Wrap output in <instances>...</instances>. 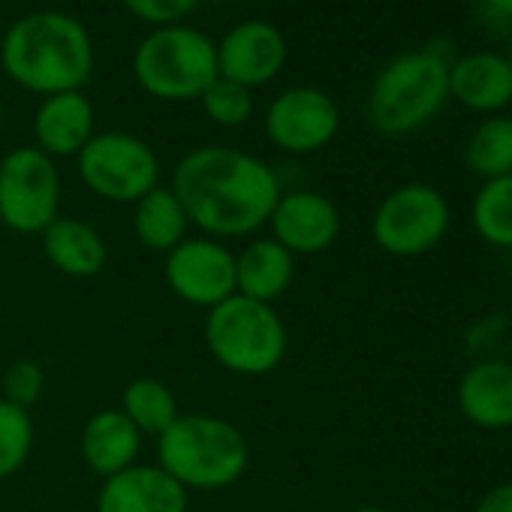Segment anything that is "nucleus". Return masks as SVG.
Wrapping results in <instances>:
<instances>
[{
  "label": "nucleus",
  "instance_id": "1",
  "mask_svg": "<svg viewBox=\"0 0 512 512\" xmlns=\"http://www.w3.org/2000/svg\"><path fill=\"white\" fill-rule=\"evenodd\" d=\"M169 187L181 199L190 226L217 241L260 232L284 193L278 172L266 160L229 145L187 151L178 160Z\"/></svg>",
  "mask_w": 512,
  "mask_h": 512
},
{
  "label": "nucleus",
  "instance_id": "2",
  "mask_svg": "<svg viewBox=\"0 0 512 512\" xmlns=\"http://www.w3.org/2000/svg\"><path fill=\"white\" fill-rule=\"evenodd\" d=\"M0 64L19 88L40 97L82 91L94 73V40L76 16L37 10L10 25Z\"/></svg>",
  "mask_w": 512,
  "mask_h": 512
},
{
  "label": "nucleus",
  "instance_id": "3",
  "mask_svg": "<svg viewBox=\"0 0 512 512\" xmlns=\"http://www.w3.org/2000/svg\"><path fill=\"white\" fill-rule=\"evenodd\" d=\"M157 464L187 491H220L247 473L250 446L229 419L181 413L157 437Z\"/></svg>",
  "mask_w": 512,
  "mask_h": 512
},
{
  "label": "nucleus",
  "instance_id": "4",
  "mask_svg": "<svg viewBox=\"0 0 512 512\" xmlns=\"http://www.w3.org/2000/svg\"><path fill=\"white\" fill-rule=\"evenodd\" d=\"M449 100V58L437 49L401 52L374 76L365 115L368 124L389 139L422 130Z\"/></svg>",
  "mask_w": 512,
  "mask_h": 512
},
{
  "label": "nucleus",
  "instance_id": "5",
  "mask_svg": "<svg viewBox=\"0 0 512 512\" xmlns=\"http://www.w3.org/2000/svg\"><path fill=\"white\" fill-rule=\"evenodd\" d=\"M202 335L211 359L238 377H266L278 371L290 350V335L278 308L238 293L205 311Z\"/></svg>",
  "mask_w": 512,
  "mask_h": 512
},
{
  "label": "nucleus",
  "instance_id": "6",
  "mask_svg": "<svg viewBox=\"0 0 512 512\" xmlns=\"http://www.w3.org/2000/svg\"><path fill=\"white\" fill-rule=\"evenodd\" d=\"M136 85L163 103H190L217 79V43L190 25L151 28L133 52Z\"/></svg>",
  "mask_w": 512,
  "mask_h": 512
},
{
  "label": "nucleus",
  "instance_id": "7",
  "mask_svg": "<svg viewBox=\"0 0 512 512\" xmlns=\"http://www.w3.org/2000/svg\"><path fill=\"white\" fill-rule=\"evenodd\" d=\"M82 184L103 202L133 205L160 184L154 148L124 130H103L76 157Z\"/></svg>",
  "mask_w": 512,
  "mask_h": 512
},
{
  "label": "nucleus",
  "instance_id": "8",
  "mask_svg": "<svg viewBox=\"0 0 512 512\" xmlns=\"http://www.w3.org/2000/svg\"><path fill=\"white\" fill-rule=\"evenodd\" d=\"M61 217L58 160L37 145H22L0 160V223L16 235H40Z\"/></svg>",
  "mask_w": 512,
  "mask_h": 512
},
{
  "label": "nucleus",
  "instance_id": "9",
  "mask_svg": "<svg viewBox=\"0 0 512 512\" xmlns=\"http://www.w3.org/2000/svg\"><path fill=\"white\" fill-rule=\"evenodd\" d=\"M449 220V202L437 187L401 184L380 199L371 217V235L383 253L410 260L434 250L446 238Z\"/></svg>",
  "mask_w": 512,
  "mask_h": 512
},
{
  "label": "nucleus",
  "instance_id": "10",
  "mask_svg": "<svg viewBox=\"0 0 512 512\" xmlns=\"http://www.w3.org/2000/svg\"><path fill=\"white\" fill-rule=\"evenodd\" d=\"M163 278L175 299L211 311L235 296V253L226 241L187 235L163 256Z\"/></svg>",
  "mask_w": 512,
  "mask_h": 512
},
{
  "label": "nucleus",
  "instance_id": "11",
  "mask_svg": "<svg viewBox=\"0 0 512 512\" xmlns=\"http://www.w3.org/2000/svg\"><path fill=\"white\" fill-rule=\"evenodd\" d=\"M269 142L284 154H317L335 142L341 130V109L335 97L314 85L281 91L263 118Z\"/></svg>",
  "mask_w": 512,
  "mask_h": 512
},
{
  "label": "nucleus",
  "instance_id": "12",
  "mask_svg": "<svg viewBox=\"0 0 512 512\" xmlns=\"http://www.w3.org/2000/svg\"><path fill=\"white\" fill-rule=\"evenodd\" d=\"M214 43H217V76L247 91L275 82L290 58V46L281 28L263 19L238 22Z\"/></svg>",
  "mask_w": 512,
  "mask_h": 512
},
{
  "label": "nucleus",
  "instance_id": "13",
  "mask_svg": "<svg viewBox=\"0 0 512 512\" xmlns=\"http://www.w3.org/2000/svg\"><path fill=\"white\" fill-rule=\"evenodd\" d=\"M266 226L272 229V238L293 256H317L338 241L341 211L326 193L296 187L278 196Z\"/></svg>",
  "mask_w": 512,
  "mask_h": 512
},
{
  "label": "nucleus",
  "instance_id": "14",
  "mask_svg": "<svg viewBox=\"0 0 512 512\" xmlns=\"http://www.w3.org/2000/svg\"><path fill=\"white\" fill-rule=\"evenodd\" d=\"M190 491L181 488L157 461L133 464L103 479L97 512H187Z\"/></svg>",
  "mask_w": 512,
  "mask_h": 512
},
{
  "label": "nucleus",
  "instance_id": "15",
  "mask_svg": "<svg viewBox=\"0 0 512 512\" xmlns=\"http://www.w3.org/2000/svg\"><path fill=\"white\" fill-rule=\"evenodd\" d=\"M97 115L85 91H64L43 97L34 112V145L58 157H79V151L94 139Z\"/></svg>",
  "mask_w": 512,
  "mask_h": 512
},
{
  "label": "nucleus",
  "instance_id": "16",
  "mask_svg": "<svg viewBox=\"0 0 512 512\" xmlns=\"http://www.w3.org/2000/svg\"><path fill=\"white\" fill-rule=\"evenodd\" d=\"M449 97L470 112H503L512 103V70L506 55L470 52L449 61Z\"/></svg>",
  "mask_w": 512,
  "mask_h": 512
},
{
  "label": "nucleus",
  "instance_id": "17",
  "mask_svg": "<svg viewBox=\"0 0 512 512\" xmlns=\"http://www.w3.org/2000/svg\"><path fill=\"white\" fill-rule=\"evenodd\" d=\"M40 244L52 269L76 281L97 278L109 260V244L103 232L82 217H55L40 232Z\"/></svg>",
  "mask_w": 512,
  "mask_h": 512
},
{
  "label": "nucleus",
  "instance_id": "18",
  "mask_svg": "<svg viewBox=\"0 0 512 512\" xmlns=\"http://www.w3.org/2000/svg\"><path fill=\"white\" fill-rule=\"evenodd\" d=\"M79 452L91 473L109 479V476L139 464L142 434L121 413V407H106L82 425Z\"/></svg>",
  "mask_w": 512,
  "mask_h": 512
},
{
  "label": "nucleus",
  "instance_id": "19",
  "mask_svg": "<svg viewBox=\"0 0 512 512\" xmlns=\"http://www.w3.org/2000/svg\"><path fill=\"white\" fill-rule=\"evenodd\" d=\"M296 281V256L272 235L250 238L235 253V293L275 305Z\"/></svg>",
  "mask_w": 512,
  "mask_h": 512
},
{
  "label": "nucleus",
  "instance_id": "20",
  "mask_svg": "<svg viewBox=\"0 0 512 512\" xmlns=\"http://www.w3.org/2000/svg\"><path fill=\"white\" fill-rule=\"evenodd\" d=\"M458 407L476 428H512V362L488 359L467 368L458 383Z\"/></svg>",
  "mask_w": 512,
  "mask_h": 512
},
{
  "label": "nucleus",
  "instance_id": "21",
  "mask_svg": "<svg viewBox=\"0 0 512 512\" xmlns=\"http://www.w3.org/2000/svg\"><path fill=\"white\" fill-rule=\"evenodd\" d=\"M133 235L145 250L160 256H166L190 235L187 211L172 187L157 184L139 202H133Z\"/></svg>",
  "mask_w": 512,
  "mask_h": 512
},
{
  "label": "nucleus",
  "instance_id": "22",
  "mask_svg": "<svg viewBox=\"0 0 512 512\" xmlns=\"http://www.w3.org/2000/svg\"><path fill=\"white\" fill-rule=\"evenodd\" d=\"M464 166L482 181L512 175V115H488L464 142Z\"/></svg>",
  "mask_w": 512,
  "mask_h": 512
},
{
  "label": "nucleus",
  "instance_id": "23",
  "mask_svg": "<svg viewBox=\"0 0 512 512\" xmlns=\"http://www.w3.org/2000/svg\"><path fill=\"white\" fill-rule=\"evenodd\" d=\"M121 413L136 425V431L142 437L148 434L154 440L181 416L175 392L157 377L130 380L124 395H121Z\"/></svg>",
  "mask_w": 512,
  "mask_h": 512
},
{
  "label": "nucleus",
  "instance_id": "24",
  "mask_svg": "<svg viewBox=\"0 0 512 512\" xmlns=\"http://www.w3.org/2000/svg\"><path fill=\"white\" fill-rule=\"evenodd\" d=\"M473 229L494 247H512V175L482 181L473 196Z\"/></svg>",
  "mask_w": 512,
  "mask_h": 512
},
{
  "label": "nucleus",
  "instance_id": "25",
  "mask_svg": "<svg viewBox=\"0 0 512 512\" xmlns=\"http://www.w3.org/2000/svg\"><path fill=\"white\" fill-rule=\"evenodd\" d=\"M34 449V419L31 410H22L0 398V479L16 476Z\"/></svg>",
  "mask_w": 512,
  "mask_h": 512
},
{
  "label": "nucleus",
  "instance_id": "26",
  "mask_svg": "<svg viewBox=\"0 0 512 512\" xmlns=\"http://www.w3.org/2000/svg\"><path fill=\"white\" fill-rule=\"evenodd\" d=\"M202 112L217 127H241L253 115V91L217 76L199 97Z\"/></svg>",
  "mask_w": 512,
  "mask_h": 512
},
{
  "label": "nucleus",
  "instance_id": "27",
  "mask_svg": "<svg viewBox=\"0 0 512 512\" xmlns=\"http://www.w3.org/2000/svg\"><path fill=\"white\" fill-rule=\"evenodd\" d=\"M46 392V368L37 359H16L0 380V398L31 410Z\"/></svg>",
  "mask_w": 512,
  "mask_h": 512
},
{
  "label": "nucleus",
  "instance_id": "28",
  "mask_svg": "<svg viewBox=\"0 0 512 512\" xmlns=\"http://www.w3.org/2000/svg\"><path fill=\"white\" fill-rule=\"evenodd\" d=\"M121 7L142 25L163 28L181 25L199 7V0H121Z\"/></svg>",
  "mask_w": 512,
  "mask_h": 512
},
{
  "label": "nucleus",
  "instance_id": "29",
  "mask_svg": "<svg viewBox=\"0 0 512 512\" xmlns=\"http://www.w3.org/2000/svg\"><path fill=\"white\" fill-rule=\"evenodd\" d=\"M473 512H512V482H503L485 491Z\"/></svg>",
  "mask_w": 512,
  "mask_h": 512
},
{
  "label": "nucleus",
  "instance_id": "30",
  "mask_svg": "<svg viewBox=\"0 0 512 512\" xmlns=\"http://www.w3.org/2000/svg\"><path fill=\"white\" fill-rule=\"evenodd\" d=\"M482 4H485L494 16L512 19V0H482Z\"/></svg>",
  "mask_w": 512,
  "mask_h": 512
},
{
  "label": "nucleus",
  "instance_id": "31",
  "mask_svg": "<svg viewBox=\"0 0 512 512\" xmlns=\"http://www.w3.org/2000/svg\"><path fill=\"white\" fill-rule=\"evenodd\" d=\"M350 512H392V509H383V506H356V509H350Z\"/></svg>",
  "mask_w": 512,
  "mask_h": 512
},
{
  "label": "nucleus",
  "instance_id": "32",
  "mask_svg": "<svg viewBox=\"0 0 512 512\" xmlns=\"http://www.w3.org/2000/svg\"><path fill=\"white\" fill-rule=\"evenodd\" d=\"M4 121H7V109H4V97H0V136H4Z\"/></svg>",
  "mask_w": 512,
  "mask_h": 512
},
{
  "label": "nucleus",
  "instance_id": "33",
  "mask_svg": "<svg viewBox=\"0 0 512 512\" xmlns=\"http://www.w3.org/2000/svg\"><path fill=\"white\" fill-rule=\"evenodd\" d=\"M506 61H509V70H512V52H509V55H506Z\"/></svg>",
  "mask_w": 512,
  "mask_h": 512
}]
</instances>
